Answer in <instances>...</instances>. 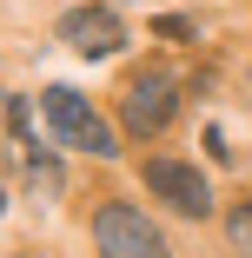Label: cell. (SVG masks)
Masks as SVG:
<instances>
[{
    "instance_id": "obj_1",
    "label": "cell",
    "mask_w": 252,
    "mask_h": 258,
    "mask_svg": "<svg viewBox=\"0 0 252 258\" xmlns=\"http://www.w3.org/2000/svg\"><path fill=\"white\" fill-rule=\"evenodd\" d=\"M93 245H99V258H173L160 225L146 219L139 205H120V199L93 212Z\"/></svg>"
},
{
    "instance_id": "obj_2",
    "label": "cell",
    "mask_w": 252,
    "mask_h": 258,
    "mask_svg": "<svg viewBox=\"0 0 252 258\" xmlns=\"http://www.w3.org/2000/svg\"><path fill=\"white\" fill-rule=\"evenodd\" d=\"M40 106H46V126L60 133V146H80V152H93V159H113V152H120V146H113V126L99 119L73 86H46Z\"/></svg>"
},
{
    "instance_id": "obj_3",
    "label": "cell",
    "mask_w": 252,
    "mask_h": 258,
    "mask_svg": "<svg viewBox=\"0 0 252 258\" xmlns=\"http://www.w3.org/2000/svg\"><path fill=\"white\" fill-rule=\"evenodd\" d=\"M146 185H153L173 212H186V219L213 212V185L199 179V166H186V159H146Z\"/></svg>"
},
{
    "instance_id": "obj_4",
    "label": "cell",
    "mask_w": 252,
    "mask_h": 258,
    "mask_svg": "<svg viewBox=\"0 0 252 258\" xmlns=\"http://www.w3.org/2000/svg\"><path fill=\"white\" fill-rule=\"evenodd\" d=\"M60 40L73 46V53H86V60H107V53L126 46V20H120L113 7H73V14L60 20Z\"/></svg>"
},
{
    "instance_id": "obj_5",
    "label": "cell",
    "mask_w": 252,
    "mask_h": 258,
    "mask_svg": "<svg viewBox=\"0 0 252 258\" xmlns=\"http://www.w3.org/2000/svg\"><path fill=\"white\" fill-rule=\"evenodd\" d=\"M173 106H179V93H173V80L166 73H133V86H126V126L133 133H166V119H173Z\"/></svg>"
},
{
    "instance_id": "obj_6",
    "label": "cell",
    "mask_w": 252,
    "mask_h": 258,
    "mask_svg": "<svg viewBox=\"0 0 252 258\" xmlns=\"http://www.w3.org/2000/svg\"><path fill=\"white\" fill-rule=\"evenodd\" d=\"M27 179H33L40 192H60V185H67V179H60V166H54V159H40V152L27 159Z\"/></svg>"
},
{
    "instance_id": "obj_7",
    "label": "cell",
    "mask_w": 252,
    "mask_h": 258,
    "mask_svg": "<svg viewBox=\"0 0 252 258\" xmlns=\"http://www.w3.org/2000/svg\"><path fill=\"white\" fill-rule=\"evenodd\" d=\"M226 232H232V245H239V251H252V205H239V212L226 219Z\"/></svg>"
},
{
    "instance_id": "obj_8",
    "label": "cell",
    "mask_w": 252,
    "mask_h": 258,
    "mask_svg": "<svg viewBox=\"0 0 252 258\" xmlns=\"http://www.w3.org/2000/svg\"><path fill=\"white\" fill-rule=\"evenodd\" d=\"M0 205H7V199H0Z\"/></svg>"
}]
</instances>
